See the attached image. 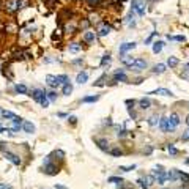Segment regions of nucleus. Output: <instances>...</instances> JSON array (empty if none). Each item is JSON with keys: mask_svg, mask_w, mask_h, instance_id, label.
Masks as SVG:
<instances>
[{"mask_svg": "<svg viewBox=\"0 0 189 189\" xmlns=\"http://www.w3.org/2000/svg\"><path fill=\"white\" fill-rule=\"evenodd\" d=\"M3 10L10 14L18 13L19 10H22V0H7L3 3Z\"/></svg>", "mask_w": 189, "mask_h": 189, "instance_id": "f257e3e1", "label": "nucleus"}, {"mask_svg": "<svg viewBox=\"0 0 189 189\" xmlns=\"http://www.w3.org/2000/svg\"><path fill=\"white\" fill-rule=\"evenodd\" d=\"M134 13H137L139 16H143L145 14V3L143 0H132V8H131Z\"/></svg>", "mask_w": 189, "mask_h": 189, "instance_id": "f03ea898", "label": "nucleus"}, {"mask_svg": "<svg viewBox=\"0 0 189 189\" xmlns=\"http://www.w3.org/2000/svg\"><path fill=\"white\" fill-rule=\"evenodd\" d=\"M137 183L142 189H148L151 185H154V178H153V175H147V176H143V178H139Z\"/></svg>", "mask_w": 189, "mask_h": 189, "instance_id": "7ed1b4c3", "label": "nucleus"}, {"mask_svg": "<svg viewBox=\"0 0 189 189\" xmlns=\"http://www.w3.org/2000/svg\"><path fill=\"white\" fill-rule=\"evenodd\" d=\"M30 96H32L33 101H36V103H41L43 99L47 98V96H46V92H44V90H40V88H33Z\"/></svg>", "mask_w": 189, "mask_h": 189, "instance_id": "20e7f679", "label": "nucleus"}, {"mask_svg": "<svg viewBox=\"0 0 189 189\" xmlns=\"http://www.w3.org/2000/svg\"><path fill=\"white\" fill-rule=\"evenodd\" d=\"M180 125V115L176 114V112H173V114H170V117H169V132H172V131H175V128Z\"/></svg>", "mask_w": 189, "mask_h": 189, "instance_id": "39448f33", "label": "nucleus"}, {"mask_svg": "<svg viewBox=\"0 0 189 189\" xmlns=\"http://www.w3.org/2000/svg\"><path fill=\"white\" fill-rule=\"evenodd\" d=\"M3 156H5V159L10 161V162H11V164H14V165H21V162H22L21 158L18 156V154L11 153V151H8V150H7V151H3Z\"/></svg>", "mask_w": 189, "mask_h": 189, "instance_id": "423d86ee", "label": "nucleus"}, {"mask_svg": "<svg viewBox=\"0 0 189 189\" xmlns=\"http://www.w3.org/2000/svg\"><path fill=\"white\" fill-rule=\"evenodd\" d=\"M131 68L134 69V71H140V69H145V68H147V60H145V58H136Z\"/></svg>", "mask_w": 189, "mask_h": 189, "instance_id": "0eeeda50", "label": "nucleus"}, {"mask_svg": "<svg viewBox=\"0 0 189 189\" xmlns=\"http://www.w3.org/2000/svg\"><path fill=\"white\" fill-rule=\"evenodd\" d=\"M110 30H112V27H110L107 22H103V24L98 27V35L99 36H106V35H109V33H110Z\"/></svg>", "mask_w": 189, "mask_h": 189, "instance_id": "6e6552de", "label": "nucleus"}, {"mask_svg": "<svg viewBox=\"0 0 189 189\" xmlns=\"http://www.w3.org/2000/svg\"><path fill=\"white\" fill-rule=\"evenodd\" d=\"M136 47V43L132 41V43H123L120 46V49H118V52H120V55H125L128 51H132V49Z\"/></svg>", "mask_w": 189, "mask_h": 189, "instance_id": "1a4fd4ad", "label": "nucleus"}, {"mask_svg": "<svg viewBox=\"0 0 189 189\" xmlns=\"http://www.w3.org/2000/svg\"><path fill=\"white\" fill-rule=\"evenodd\" d=\"M22 123H24V121H22V118L21 117H18L16 115L14 118H13V125H11V129L10 131H13V132H18L21 128H22Z\"/></svg>", "mask_w": 189, "mask_h": 189, "instance_id": "9d476101", "label": "nucleus"}, {"mask_svg": "<svg viewBox=\"0 0 189 189\" xmlns=\"http://www.w3.org/2000/svg\"><path fill=\"white\" fill-rule=\"evenodd\" d=\"M46 82L49 84V87H52V88H57V87L62 85V84L58 82L57 76H52V74H47V76H46Z\"/></svg>", "mask_w": 189, "mask_h": 189, "instance_id": "9b49d317", "label": "nucleus"}, {"mask_svg": "<svg viewBox=\"0 0 189 189\" xmlns=\"http://www.w3.org/2000/svg\"><path fill=\"white\" fill-rule=\"evenodd\" d=\"M114 80L115 82H128V76L125 74V69H118L114 74Z\"/></svg>", "mask_w": 189, "mask_h": 189, "instance_id": "f8f14e48", "label": "nucleus"}, {"mask_svg": "<svg viewBox=\"0 0 189 189\" xmlns=\"http://www.w3.org/2000/svg\"><path fill=\"white\" fill-rule=\"evenodd\" d=\"M180 173H181L180 170L172 169L170 172H167V180H170V181H176V180H180Z\"/></svg>", "mask_w": 189, "mask_h": 189, "instance_id": "ddd939ff", "label": "nucleus"}, {"mask_svg": "<svg viewBox=\"0 0 189 189\" xmlns=\"http://www.w3.org/2000/svg\"><path fill=\"white\" fill-rule=\"evenodd\" d=\"M148 94H159V96H172V93L170 90H167V88H158V90H154V92H150Z\"/></svg>", "mask_w": 189, "mask_h": 189, "instance_id": "4468645a", "label": "nucleus"}, {"mask_svg": "<svg viewBox=\"0 0 189 189\" xmlns=\"http://www.w3.org/2000/svg\"><path fill=\"white\" fill-rule=\"evenodd\" d=\"M22 129H24L27 134H33V132H35V125H33L32 121H24V123H22Z\"/></svg>", "mask_w": 189, "mask_h": 189, "instance_id": "2eb2a0df", "label": "nucleus"}, {"mask_svg": "<svg viewBox=\"0 0 189 189\" xmlns=\"http://www.w3.org/2000/svg\"><path fill=\"white\" fill-rule=\"evenodd\" d=\"M159 128L162 132H169V118L167 117H162V118L159 120Z\"/></svg>", "mask_w": 189, "mask_h": 189, "instance_id": "dca6fc26", "label": "nucleus"}, {"mask_svg": "<svg viewBox=\"0 0 189 189\" xmlns=\"http://www.w3.org/2000/svg\"><path fill=\"white\" fill-rule=\"evenodd\" d=\"M96 145L99 147V150H103V151H109V142L106 140V139H98Z\"/></svg>", "mask_w": 189, "mask_h": 189, "instance_id": "f3484780", "label": "nucleus"}, {"mask_svg": "<svg viewBox=\"0 0 189 189\" xmlns=\"http://www.w3.org/2000/svg\"><path fill=\"white\" fill-rule=\"evenodd\" d=\"M134 57H131V55H121V63H123L125 66H132V63H134Z\"/></svg>", "mask_w": 189, "mask_h": 189, "instance_id": "a211bd4d", "label": "nucleus"}, {"mask_svg": "<svg viewBox=\"0 0 189 189\" xmlns=\"http://www.w3.org/2000/svg\"><path fill=\"white\" fill-rule=\"evenodd\" d=\"M87 80H88V73H85V71L79 73V74H77V77H76V82H77V84H85Z\"/></svg>", "mask_w": 189, "mask_h": 189, "instance_id": "6ab92c4d", "label": "nucleus"}, {"mask_svg": "<svg viewBox=\"0 0 189 189\" xmlns=\"http://www.w3.org/2000/svg\"><path fill=\"white\" fill-rule=\"evenodd\" d=\"M80 49H82V46L79 43H71L69 46H68V51L71 52V54H77V52H80Z\"/></svg>", "mask_w": 189, "mask_h": 189, "instance_id": "aec40b11", "label": "nucleus"}, {"mask_svg": "<svg viewBox=\"0 0 189 189\" xmlns=\"http://www.w3.org/2000/svg\"><path fill=\"white\" fill-rule=\"evenodd\" d=\"M139 106H140V109H142V110H147L150 106H151V101H150L148 98H142L140 101H139Z\"/></svg>", "mask_w": 189, "mask_h": 189, "instance_id": "412c9836", "label": "nucleus"}, {"mask_svg": "<svg viewBox=\"0 0 189 189\" xmlns=\"http://www.w3.org/2000/svg\"><path fill=\"white\" fill-rule=\"evenodd\" d=\"M62 93L65 94V96H69L71 93H73V85L69 84V82H66V84H63V90Z\"/></svg>", "mask_w": 189, "mask_h": 189, "instance_id": "4be33fe9", "label": "nucleus"}, {"mask_svg": "<svg viewBox=\"0 0 189 189\" xmlns=\"http://www.w3.org/2000/svg\"><path fill=\"white\" fill-rule=\"evenodd\" d=\"M5 30H7L8 33H16L18 32V25H16L14 22H8V24L5 25Z\"/></svg>", "mask_w": 189, "mask_h": 189, "instance_id": "5701e85b", "label": "nucleus"}, {"mask_svg": "<svg viewBox=\"0 0 189 189\" xmlns=\"http://www.w3.org/2000/svg\"><path fill=\"white\" fill-rule=\"evenodd\" d=\"M14 90L18 92V93H21V94L29 93V88H27V85H24V84H18V85L14 87Z\"/></svg>", "mask_w": 189, "mask_h": 189, "instance_id": "b1692460", "label": "nucleus"}, {"mask_svg": "<svg viewBox=\"0 0 189 189\" xmlns=\"http://www.w3.org/2000/svg\"><path fill=\"white\" fill-rule=\"evenodd\" d=\"M165 68H167V66H165L164 63H158V65L153 68V73H156V74H162L164 71H165Z\"/></svg>", "mask_w": 189, "mask_h": 189, "instance_id": "393cba45", "label": "nucleus"}, {"mask_svg": "<svg viewBox=\"0 0 189 189\" xmlns=\"http://www.w3.org/2000/svg\"><path fill=\"white\" fill-rule=\"evenodd\" d=\"M84 41L85 43H93L94 41V32H85L84 33Z\"/></svg>", "mask_w": 189, "mask_h": 189, "instance_id": "a878e982", "label": "nucleus"}, {"mask_svg": "<svg viewBox=\"0 0 189 189\" xmlns=\"http://www.w3.org/2000/svg\"><path fill=\"white\" fill-rule=\"evenodd\" d=\"M162 47H164V43L162 41H156L153 44V52L154 54H159L161 51H162Z\"/></svg>", "mask_w": 189, "mask_h": 189, "instance_id": "bb28decb", "label": "nucleus"}, {"mask_svg": "<svg viewBox=\"0 0 189 189\" xmlns=\"http://www.w3.org/2000/svg\"><path fill=\"white\" fill-rule=\"evenodd\" d=\"M178 58L176 57H169V60H167V65L170 66V68H175V66H178Z\"/></svg>", "mask_w": 189, "mask_h": 189, "instance_id": "cd10ccee", "label": "nucleus"}, {"mask_svg": "<svg viewBox=\"0 0 189 189\" xmlns=\"http://www.w3.org/2000/svg\"><path fill=\"white\" fill-rule=\"evenodd\" d=\"M159 123V118H158V115H151V117H150V118H148V125L150 126H156Z\"/></svg>", "mask_w": 189, "mask_h": 189, "instance_id": "c85d7f7f", "label": "nucleus"}, {"mask_svg": "<svg viewBox=\"0 0 189 189\" xmlns=\"http://www.w3.org/2000/svg\"><path fill=\"white\" fill-rule=\"evenodd\" d=\"M167 38H169L170 41H186V38L183 36V35H175V36L173 35H169Z\"/></svg>", "mask_w": 189, "mask_h": 189, "instance_id": "c756f323", "label": "nucleus"}, {"mask_svg": "<svg viewBox=\"0 0 189 189\" xmlns=\"http://www.w3.org/2000/svg\"><path fill=\"white\" fill-rule=\"evenodd\" d=\"M107 181L109 183H114V185H123V180H121L120 176H110Z\"/></svg>", "mask_w": 189, "mask_h": 189, "instance_id": "7c9ffc66", "label": "nucleus"}, {"mask_svg": "<svg viewBox=\"0 0 189 189\" xmlns=\"http://www.w3.org/2000/svg\"><path fill=\"white\" fill-rule=\"evenodd\" d=\"M99 99V96H85L82 98V103H96Z\"/></svg>", "mask_w": 189, "mask_h": 189, "instance_id": "2f4dec72", "label": "nucleus"}, {"mask_svg": "<svg viewBox=\"0 0 189 189\" xmlns=\"http://www.w3.org/2000/svg\"><path fill=\"white\" fill-rule=\"evenodd\" d=\"M0 114H2L5 118H11L13 120L14 117H16V114H13V112H10V110H0Z\"/></svg>", "mask_w": 189, "mask_h": 189, "instance_id": "473e14b6", "label": "nucleus"}, {"mask_svg": "<svg viewBox=\"0 0 189 189\" xmlns=\"http://www.w3.org/2000/svg\"><path fill=\"white\" fill-rule=\"evenodd\" d=\"M106 79H107V76L104 74V76H101V77H99V79H98L96 82H94L93 85H96V87H103V85H104V80H106Z\"/></svg>", "mask_w": 189, "mask_h": 189, "instance_id": "72a5a7b5", "label": "nucleus"}, {"mask_svg": "<svg viewBox=\"0 0 189 189\" xmlns=\"http://www.w3.org/2000/svg\"><path fill=\"white\" fill-rule=\"evenodd\" d=\"M88 2V7L90 8H94V7H98V5H101L103 0H87Z\"/></svg>", "mask_w": 189, "mask_h": 189, "instance_id": "f704fd0d", "label": "nucleus"}, {"mask_svg": "<svg viewBox=\"0 0 189 189\" xmlns=\"http://www.w3.org/2000/svg\"><path fill=\"white\" fill-rule=\"evenodd\" d=\"M169 153H170V156H176V154H178V150L173 147V143H170V145H169Z\"/></svg>", "mask_w": 189, "mask_h": 189, "instance_id": "c9c22d12", "label": "nucleus"}, {"mask_svg": "<svg viewBox=\"0 0 189 189\" xmlns=\"http://www.w3.org/2000/svg\"><path fill=\"white\" fill-rule=\"evenodd\" d=\"M57 79H58V82H60V84H66V82L69 80V79H68V76H66V74H60V76H57Z\"/></svg>", "mask_w": 189, "mask_h": 189, "instance_id": "e433bc0d", "label": "nucleus"}, {"mask_svg": "<svg viewBox=\"0 0 189 189\" xmlns=\"http://www.w3.org/2000/svg\"><path fill=\"white\" fill-rule=\"evenodd\" d=\"M24 52H22V51H19V52H14L13 54V60H22V58H24Z\"/></svg>", "mask_w": 189, "mask_h": 189, "instance_id": "4c0bfd02", "label": "nucleus"}, {"mask_svg": "<svg viewBox=\"0 0 189 189\" xmlns=\"http://www.w3.org/2000/svg\"><path fill=\"white\" fill-rule=\"evenodd\" d=\"M136 167H137L136 164H132V165H128V167H125V165H121V167H120V170H121V172H131V170H134Z\"/></svg>", "mask_w": 189, "mask_h": 189, "instance_id": "58836bf2", "label": "nucleus"}, {"mask_svg": "<svg viewBox=\"0 0 189 189\" xmlns=\"http://www.w3.org/2000/svg\"><path fill=\"white\" fill-rule=\"evenodd\" d=\"M110 63V55L107 54V55H104L103 57V60H101V66H106V65H109Z\"/></svg>", "mask_w": 189, "mask_h": 189, "instance_id": "ea45409f", "label": "nucleus"}, {"mask_svg": "<svg viewBox=\"0 0 189 189\" xmlns=\"http://www.w3.org/2000/svg\"><path fill=\"white\" fill-rule=\"evenodd\" d=\"M109 153L112 156H121V150L120 148H114V150H109Z\"/></svg>", "mask_w": 189, "mask_h": 189, "instance_id": "a19ab883", "label": "nucleus"}, {"mask_svg": "<svg viewBox=\"0 0 189 189\" xmlns=\"http://www.w3.org/2000/svg\"><path fill=\"white\" fill-rule=\"evenodd\" d=\"M46 96L49 98V101H55V99H57V93H55V92H49V93H46Z\"/></svg>", "mask_w": 189, "mask_h": 189, "instance_id": "79ce46f5", "label": "nucleus"}, {"mask_svg": "<svg viewBox=\"0 0 189 189\" xmlns=\"http://www.w3.org/2000/svg\"><path fill=\"white\" fill-rule=\"evenodd\" d=\"M180 180L185 181V185H189V175L188 173H180Z\"/></svg>", "mask_w": 189, "mask_h": 189, "instance_id": "37998d69", "label": "nucleus"}, {"mask_svg": "<svg viewBox=\"0 0 189 189\" xmlns=\"http://www.w3.org/2000/svg\"><path fill=\"white\" fill-rule=\"evenodd\" d=\"M154 36H156V32H153V33H151V35H150V36L147 38V40H145V44H150V43H151Z\"/></svg>", "mask_w": 189, "mask_h": 189, "instance_id": "c03bdc74", "label": "nucleus"}, {"mask_svg": "<svg viewBox=\"0 0 189 189\" xmlns=\"http://www.w3.org/2000/svg\"><path fill=\"white\" fill-rule=\"evenodd\" d=\"M88 25H90V21H87V19H84L80 22V27L82 29H88Z\"/></svg>", "mask_w": 189, "mask_h": 189, "instance_id": "a18cd8bd", "label": "nucleus"}, {"mask_svg": "<svg viewBox=\"0 0 189 189\" xmlns=\"http://www.w3.org/2000/svg\"><path fill=\"white\" fill-rule=\"evenodd\" d=\"M0 151H7V143L0 142Z\"/></svg>", "mask_w": 189, "mask_h": 189, "instance_id": "49530a36", "label": "nucleus"}, {"mask_svg": "<svg viewBox=\"0 0 189 189\" xmlns=\"http://www.w3.org/2000/svg\"><path fill=\"white\" fill-rule=\"evenodd\" d=\"M68 121H69L71 125H76V123H77V118H76V117H69Z\"/></svg>", "mask_w": 189, "mask_h": 189, "instance_id": "de8ad7c7", "label": "nucleus"}, {"mask_svg": "<svg viewBox=\"0 0 189 189\" xmlns=\"http://www.w3.org/2000/svg\"><path fill=\"white\" fill-rule=\"evenodd\" d=\"M40 104L43 106V107H47V106H49V99H47V98H46V99H43V101H41Z\"/></svg>", "mask_w": 189, "mask_h": 189, "instance_id": "09e8293b", "label": "nucleus"}, {"mask_svg": "<svg viewBox=\"0 0 189 189\" xmlns=\"http://www.w3.org/2000/svg\"><path fill=\"white\" fill-rule=\"evenodd\" d=\"M82 63H84V60H82V58H79V60H74V62H73V65H82Z\"/></svg>", "mask_w": 189, "mask_h": 189, "instance_id": "8fccbe9b", "label": "nucleus"}, {"mask_svg": "<svg viewBox=\"0 0 189 189\" xmlns=\"http://www.w3.org/2000/svg\"><path fill=\"white\" fill-rule=\"evenodd\" d=\"M183 140H189V129L186 131V134H183Z\"/></svg>", "mask_w": 189, "mask_h": 189, "instance_id": "3c124183", "label": "nucleus"}, {"mask_svg": "<svg viewBox=\"0 0 189 189\" xmlns=\"http://www.w3.org/2000/svg\"><path fill=\"white\" fill-rule=\"evenodd\" d=\"M55 189H69V188H66L63 185H55Z\"/></svg>", "mask_w": 189, "mask_h": 189, "instance_id": "603ef678", "label": "nucleus"}, {"mask_svg": "<svg viewBox=\"0 0 189 189\" xmlns=\"http://www.w3.org/2000/svg\"><path fill=\"white\" fill-rule=\"evenodd\" d=\"M0 189H13L11 186H7V185H2V183H0Z\"/></svg>", "mask_w": 189, "mask_h": 189, "instance_id": "864d4df0", "label": "nucleus"}, {"mask_svg": "<svg viewBox=\"0 0 189 189\" xmlns=\"http://www.w3.org/2000/svg\"><path fill=\"white\" fill-rule=\"evenodd\" d=\"M126 136V131H120L118 132V137H125Z\"/></svg>", "mask_w": 189, "mask_h": 189, "instance_id": "5fc2aeb1", "label": "nucleus"}, {"mask_svg": "<svg viewBox=\"0 0 189 189\" xmlns=\"http://www.w3.org/2000/svg\"><path fill=\"white\" fill-rule=\"evenodd\" d=\"M126 106H134V101H131V99H128V101H126Z\"/></svg>", "mask_w": 189, "mask_h": 189, "instance_id": "6e6d98bb", "label": "nucleus"}, {"mask_svg": "<svg viewBox=\"0 0 189 189\" xmlns=\"http://www.w3.org/2000/svg\"><path fill=\"white\" fill-rule=\"evenodd\" d=\"M186 123H188V126H189V115L186 117Z\"/></svg>", "mask_w": 189, "mask_h": 189, "instance_id": "4d7b16f0", "label": "nucleus"}, {"mask_svg": "<svg viewBox=\"0 0 189 189\" xmlns=\"http://www.w3.org/2000/svg\"><path fill=\"white\" fill-rule=\"evenodd\" d=\"M3 129H5V128H3L2 125H0V132H3Z\"/></svg>", "mask_w": 189, "mask_h": 189, "instance_id": "13d9d810", "label": "nucleus"}, {"mask_svg": "<svg viewBox=\"0 0 189 189\" xmlns=\"http://www.w3.org/2000/svg\"><path fill=\"white\" fill-rule=\"evenodd\" d=\"M186 71H189V65H186Z\"/></svg>", "mask_w": 189, "mask_h": 189, "instance_id": "bf43d9fd", "label": "nucleus"}, {"mask_svg": "<svg viewBox=\"0 0 189 189\" xmlns=\"http://www.w3.org/2000/svg\"><path fill=\"white\" fill-rule=\"evenodd\" d=\"M162 189H170V188H162Z\"/></svg>", "mask_w": 189, "mask_h": 189, "instance_id": "052dcab7", "label": "nucleus"}, {"mask_svg": "<svg viewBox=\"0 0 189 189\" xmlns=\"http://www.w3.org/2000/svg\"><path fill=\"white\" fill-rule=\"evenodd\" d=\"M178 189H185V188H178Z\"/></svg>", "mask_w": 189, "mask_h": 189, "instance_id": "680f3d73", "label": "nucleus"}]
</instances>
